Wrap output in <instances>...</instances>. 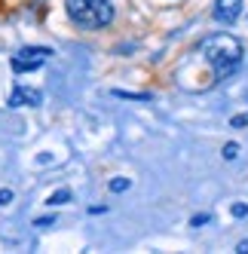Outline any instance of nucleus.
I'll return each instance as SVG.
<instances>
[{
    "label": "nucleus",
    "mask_w": 248,
    "mask_h": 254,
    "mask_svg": "<svg viewBox=\"0 0 248 254\" xmlns=\"http://www.w3.org/2000/svg\"><path fill=\"white\" fill-rule=\"evenodd\" d=\"M236 251H239V254H248V239H245V242H239V248H236Z\"/></svg>",
    "instance_id": "ddd939ff"
},
{
    "label": "nucleus",
    "mask_w": 248,
    "mask_h": 254,
    "mask_svg": "<svg viewBox=\"0 0 248 254\" xmlns=\"http://www.w3.org/2000/svg\"><path fill=\"white\" fill-rule=\"evenodd\" d=\"M9 202H12V190L3 187V190H0V205H9Z\"/></svg>",
    "instance_id": "9d476101"
},
{
    "label": "nucleus",
    "mask_w": 248,
    "mask_h": 254,
    "mask_svg": "<svg viewBox=\"0 0 248 254\" xmlns=\"http://www.w3.org/2000/svg\"><path fill=\"white\" fill-rule=\"evenodd\" d=\"M40 101H43V95L37 89H25V86H15L9 95V107H37Z\"/></svg>",
    "instance_id": "39448f33"
},
{
    "label": "nucleus",
    "mask_w": 248,
    "mask_h": 254,
    "mask_svg": "<svg viewBox=\"0 0 248 254\" xmlns=\"http://www.w3.org/2000/svg\"><path fill=\"white\" fill-rule=\"evenodd\" d=\"M67 199H70V190H59V193L49 196V205H62V202H67Z\"/></svg>",
    "instance_id": "423d86ee"
},
{
    "label": "nucleus",
    "mask_w": 248,
    "mask_h": 254,
    "mask_svg": "<svg viewBox=\"0 0 248 254\" xmlns=\"http://www.w3.org/2000/svg\"><path fill=\"white\" fill-rule=\"evenodd\" d=\"M190 224H193V227H202V224H208V214H196Z\"/></svg>",
    "instance_id": "f8f14e48"
},
{
    "label": "nucleus",
    "mask_w": 248,
    "mask_h": 254,
    "mask_svg": "<svg viewBox=\"0 0 248 254\" xmlns=\"http://www.w3.org/2000/svg\"><path fill=\"white\" fill-rule=\"evenodd\" d=\"M233 214H236V217H245V214H248V205L236 202V205H233Z\"/></svg>",
    "instance_id": "9b49d317"
},
{
    "label": "nucleus",
    "mask_w": 248,
    "mask_h": 254,
    "mask_svg": "<svg viewBox=\"0 0 248 254\" xmlns=\"http://www.w3.org/2000/svg\"><path fill=\"white\" fill-rule=\"evenodd\" d=\"M236 156H239V144H233V141L224 144V159H236Z\"/></svg>",
    "instance_id": "6e6552de"
},
{
    "label": "nucleus",
    "mask_w": 248,
    "mask_h": 254,
    "mask_svg": "<svg viewBox=\"0 0 248 254\" xmlns=\"http://www.w3.org/2000/svg\"><path fill=\"white\" fill-rule=\"evenodd\" d=\"M239 12H242V0H215V9H211L215 22L221 25H233L239 19Z\"/></svg>",
    "instance_id": "20e7f679"
},
{
    "label": "nucleus",
    "mask_w": 248,
    "mask_h": 254,
    "mask_svg": "<svg viewBox=\"0 0 248 254\" xmlns=\"http://www.w3.org/2000/svg\"><path fill=\"white\" fill-rule=\"evenodd\" d=\"M111 190H114V193L129 190V178H114V181H111Z\"/></svg>",
    "instance_id": "0eeeda50"
},
{
    "label": "nucleus",
    "mask_w": 248,
    "mask_h": 254,
    "mask_svg": "<svg viewBox=\"0 0 248 254\" xmlns=\"http://www.w3.org/2000/svg\"><path fill=\"white\" fill-rule=\"evenodd\" d=\"M199 56L205 59V64L211 67L215 74V83L218 80H227L233 77L239 64H242V43L233 37V34H211L199 43Z\"/></svg>",
    "instance_id": "f257e3e1"
},
{
    "label": "nucleus",
    "mask_w": 248,
    "mask_h": 254,
    "mask_svg": "<svg viewBox=\"0 0 248 254\" xmlns=\"http://www.w3.org/2000/svg\"><path fill=\"white\" fill-rule=\"evenodd\" d=\"M230 126H233V129H242V126H248V114H239V117H233V120H230Z\"/></svg>",
    "instance_id": "1a4fd4ad"
},
{
    "label": "nucleus",
    "mask_w": 248,
    "mask_h": 254,
    "mask_svg": "<svg viewBox=\"0 0 248 254\" xmlns=\"http://www.w3.org/2000/svg\"><path fill=\"white\" fill-rule=\"evenodd\" d=\"M67 19L83 31H98L114 22V3L111 0H64Z\"/></svg>",
    "instance_id": "f03ea898"
},
{
    "label": "nucleus",
    "mask_w": 248,
    "mask_h": 254,
    "mask_svg": "<svg viewBox=\"0 0 248 254\" xmlns=\"http://www.w3.org/2000/svg\"><path fill=\"white\" fill-rule=\"evenodd\" d=\"M52 56V49L49 46H22L19 52L12 56V70L15 74H28V70H37L40 64H46Z\"/></svg>",
    "instance_id": "7ed1b4c3"
}]
</instances>
